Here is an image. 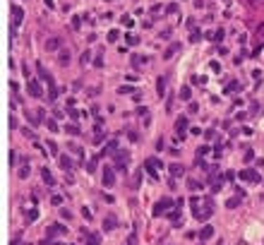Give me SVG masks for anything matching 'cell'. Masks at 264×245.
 <instances>
[{
    "label": "cell",
    "instance_id": "obj_21",
    "mask_svg": "<svg viewBox=\"0 0 264 245\" xmlns=\"http://www.w3.org/2000/svg\"><path fill=\"white\" fill-rule=\"evenodd\" d=\"M27 175H29V163H24L22 171H19V178H27Z\"/></svg>",
    "mask_w": 264,
    "mask_h": 245
},
{
    "label": "cell",
    "instance_id": "obj_26",
    "mask_svg": "<svg viewBox=\"0 0 264 245\" xmlns=\"http://www.w3.org/2000/svg\"><path fill=\"white\" fill-rule=\"evenodd\" d=\"M36 216H38V211H36V209H31V211H29V219H27V221H34Z\"/></svg>",
    "mask_w": 264,
    "mask_h": 245
},
{
    "label": "cell",
    "instance_id": "obj_13",
    "mask_svg": "<svg viewBox=\"0 0 264 245\" xmlns=\"http://www.w3.org/2000/svg\"><path fill=\"white\" fill-rule=\"evenodd\" d=\"M156 91L163 96V91H166V77H159V82H156Z\"/></svg>",
    "mask_w": 264,
    "mask_h": 245
},
{
    "label": "cell",
    "instance_id": "obj_12",
    "mask_svg": "<svg viewBox=\"0 0 264 245\" xmlns=\"http://www.w3.org/2000/svg\"><path fill=\"white\" fill-rule=\"evenodd\" d=\"M146 171H149V175H151V178H159V173H156V163H154V161H146Z\"/></svg>",
    "mask_w": 264,
    "mask_h": 245
},
{
    "label": "cell",
    "instance_id": "obj_5",
    "mask_svg": "<svg viewBox=\"0 0 264 245\" xmlns=\"http://www.w3.org/2000/svg\"><path fill=\"white\" fill-rule=\"evenodd\" d=\"M115 226H118V219L113 216V214H108V216H106V221H103V233H108V231H113Z\"/></svg>",
    "mask_w": 264,
    "mask_h": 245
},
{
    "label": "cell",
    "instance_id": "obj_22",
    "mask_svg": "<svg viewBox=\"0 0 264 245\" xmlns=\"http://www.w3.org/2000/svg\"><path fill=\"white\" fill-rule=\"evenodd\" d=\"M187 188H190V190H197V188H199V183L195 180V178H190V180H187Z\"/></svg>",
    "mask_w": 264,
    "mask_h": 245
},
{
    "label": "cell",
    "instance_id": "obj_8",
    "mask_svg": "<svg viewBox=\"0 0 264 245\" xmlns=\"http://www.w3.org/2000/svg\"><path fill=\"white\" fill-rule=\"evenodd\" d=\"M175 130H178V139H185V130H187V118H180L178 123H175Z\"/></svg>",
    "mask_w": 264,
    "mask_h": 245
},
{
    "label": "cell",
    "instance_id": "obj_24",
    "mask_svg": "<svg viewBox=\"0 0 264 245\" xmlns=\"http://www.w3.org/2000/svg\"><path fill=\"white\" fill-rule=\"evenodd\" d=\"M46 125H48V130H51V132H55V130H58V125H55V123H53V120H51V118L46 120Z\"/></svg>",
    "mask_w": 264,
    "mask_h": 245
},
{
    "label": "cell",
    "instance_id": "obj_16",
    "mask_svg": "<svg viewBox=\"0 0 264 245\" xmlns=\"http://www.w3.org/2000/svg\"><path fill=\"white\" fill-rule=\"evenodd\" d=\"M171 173L173 175H182V166L180 163H171Z\"/></svg>",
    "mask_w": 264,
    "mask_h": 245
},
{
    "label": "cell",
    "instance_id": "obj_29",
    "mask_svg": "<svg viewBox=\"0 0 264 245\" xmlns=\"http://www.w3.org/2000/svg\"><path fill=\"white\" fill-rule=\"evenodd\" d=\"M214 39H216V41H221V39H223V29H219V31L214 34Z\"/></svg>",
    "mask_w": 264,
    "mask_h": 245
},
{
    "label": "cell",
    "instance_id": "obj_9",
    "mask_svg": "<svg viewBox=\"0 0 264 245\" xmlns=\"http://www.w3.org/2000/svg\"><path fill=\"white\" fill-rule=\"evenodd\" d=\"M22 17H24V12H22V7H17V5H12V24L17 27L19 22H22Z\"/></svg>",
    "mask_w": 264,
    "mask_h": 245
},
{
    "label": "cell",
    "instance_id": "obj_15",
    "mask_svg": "<svg viewBox=\"0 0 264 245\" xmlns=\"http://www.w3.org/2000/svg\"><path fill=\"white\" fill-rule=\"evenodd\" d=\"M60 168H67V171H70V168H72V161H70V159H67V156H63V159H60Z\"/></svg>",
    "mask_w": 264,
    "mask_h": 245
},
{
    "label": "cell",
    "instance_id": "obj_1",
    "mask_svg": "<svg viewBox=\"0 0 264 245\" xmlns=\"http://www.w3.org/2000/svg\"><path fill=\"white\" fill-rule=\"evenodd\" d=\"M192 214H195V216L199 219V221H207V219L211 216V214H214V204H211L209 200L204 202V207H199V200H197V197H192Z\"/></svg>",
    "mask_w": 264,
    "mask_h": 245
},
{
    "label": "cell",
    "instance_id": "obj_4",
    "mask_svg": "<svg viewBox=\"0 0 264 245\" xmlns=\"http://www.w3.org/2000/svg\"><path fill=\"white\" fill-rule=\"evenodd\" d=\"M128 161H130V154H128V152H118V154H115V166H118V168H125Z\"/></svg>",
    "mask_w": 264,
    "mask_h": 245
},
{
    "label": "cell",
    "instance_id": "obj_7",
    "mask_svg": "<svg viewBox=\"0 0 264 245\" xmlns=\"http://www.w3.org/2000/svg\"><path fill=\"white\" fill-rule=\"evenodd\" d=\"M113 183H115V178H113V168H108V166H106V168H103V185H106V188H110Z\"/></svg>",
    "mask_w": 264,
    "mask_h": 245
},
{
    "label": "cell",
    "instance_id": "obj_2",
    "mask_svg": "<svg viewBox=\"0 0 264 245\" xmlns=\"http://www.w3.org/2000/svg\"><path fill=\"white\" fill-rule=\"evenodd\" d=\"M240 178H243V180H250V183H259V180H262V178H259V173H257V171H250V168H245V171L240 173Z\"/></svg>",
    "mask_w": 264,
    "mask_h": 245
},
{
    "label": "cell",
    "instance_id": "obj_30",
    "mask_svg": "<svg viewBox=\"0 0 264 245\" xmlns=\"http://www.w3.org/2000/svg\"><path fill=\"white\" fill-rule=\"evenodd\" d=\"M12 245H22V243H19V238H17V240H12Z\"/></svg>",
    "mask_w": 264,
    "mask_h": 245
},
{
    "label": "cell",
    "instance_id": "obj_18",
    "mask_svg": "<svg viewBox=\"0 0 264 245\" xmlns=\"http://www.w3.org/2000/svg\"><path fill=\"white\" fill-rule=\"evenodd\" d=\"M67 63H70V53L63 51V53H60V65H67Z\"/></svg>",
    "mask_w": 264,
    "mask_h": 245
},
{
    "label": "cell",
    "instance_id": "obj_28",
    "mask_svg": "<svg viewBox=\"0 0 264 245\" xmlns=\"http://www.w3.org/2000/svg\"><path fill=\"white\" fill-rule=\"evenodd\" d=\"M238 202H240V197H238V200H235V197H233V200H228V207H230V209L238 207Z\"/></svg>",
    "mask_w": 264,
    "mask_h": 245
},
{
    "label": "cell",
    "instance_id": "obj_10",
    "mask_svg": "<svg viewBox=\"0 0 264 245\" xmlns=\"http://www.w3.org/2000/svg\"><path fill=\"white\" fill-rule=\"evenodd\" d=\"M41 175H43V183L46 185H53V175H51V171H48V168H43V171H41Z\"/></svg>",
    "mask_w": 264,
    "mask_h": 245
},
{
    "label": "cell",
    "instance_id": "obj_6",
    "mask_svg": "<svg viewBox=\"0 0 264 245\" xmlns=\"http://www.w3.org/2000/svg\"><path fill=\"white\" fill-rule=\"evenodd\" d=\"M171 207V200H161V202H156V207H154V216H161L166 209Z\"/></svg>",
    "mask_w": 264,
    "mask_h": 245
},
{
    "label": "cell",
    "instance_id": "obj_17",
    "mask_svg": "<svg viewBox=\"0 0 264 245\" xmlns=\"http://www.w3.org/2000/svg\"><path fill=\"white\" fill-rule=\"evenodd\" d=\"M144 63H146V58H139V55H135V58H132V65H135V67H142Z\"/></svg>",
    "mask_w": 264,
    "mask_h": 245
},
{
    "label": "cell",
    "instance_id": "obj_27",
    "mask_svg": "<svg viewBox=\"0 0 264 245\" xmlns=\"http://www.w3.org/2000/svg\"><path fill=\"white\" fill-rule=\"evenodd\" d=\"M87 168H89V171H91V173L96 171V159H91V161H89V166H87Z\"/></svg>",
    "mask_w": 264,
    "mask_h": 245
},
{
    "label": "cell",
    "instance_id": "obj_20",
    "mask_svg": "<svg viewBox=\"0 0 264 245\" xmlns=\"http://www.w3.org/2000/svg\"><path fill=\"white\" fill-rule=\"evenodd\" d=\"M46 48H48V51H55V48H58V39H51V41H48V46H46Z\"/></svg>",
    "mask_w": 264,
    "mask_h": 245
},
{
    "label": "cell",
    "instance_id": "obj_25",
    "mask_svg": "<svg viewBox=\"0 0 264 245\" xmlns=\"http://www.w3.org/2000/svg\"><path fill=\"white\" fill-rule=\"evenodd\" d=\"M65 132H70V135H77L79 130H77V127H74V125H67V127H65Z\"/></svg>",
    "mask_w": 264,
    "mask_h": 245
},
{
    "label": "cell",
    "instance_id": "obj_3",
    "mask_svg": "<svg viewBox=\"0 0 264 245\" xmlns=\"http://www.w3.org/2000/svg\"><path fill=\"white\" fill-rule=\"evenodd\" d=\"M27 89H29V94H31V96H41V87H38V82L36 79H27Z\"/></svg>",
    "mask_w": 264,
    "mask_h": 245
},
{
    "label": "cell",
    "instance_id": "obj_23",
    "mask_svg": "<svg viewBox=\"0 0 264 245\" xmlns=\"http://www.w3.org/2000/svg\"><path fill=\"white\" fill-rule=\"evenodd\" d=\"M175 51H178V43H173V46H171V48H168V51H166V58H171V55H173Z\"/></svg>",
    "mask_w": 264,
    "mask_h": 245
},
{
    "label": "cell",
    "instance_id": "obj_11",
    "mask_svg": "<svg viewBox=\"0 0 264 245\" xmlns=\"http://www.w3.org/2000/svg\"><path fill=\"white\" fill-rule=\"evenodd\" d=\"M211 233H214V228H211V226H204L199 231V238H202V240H207V238H211Z\"/></svg>",
    "mask_w": 264,
    "mask_h": 245
},
{
    "label": "cell",
    "instance_id": "obj_14",
    "mask_svg": "<svg viewBox=\"0 0 264 245\" xmlns=\"http://www.w3.org/2000/svg\"><path fill=\"white\" fill-rule=\"evenodd\" d=\"M115 147H118V142H115V139H113V142H108V147L103 149V154H101V156H106V154H110V152H115Z\"/></svg>",
    "mask_w": 264,
    "mask_h": 245
},
{
    "label": "cell",
    "instance_id": "obj_19",
    "mask_svg": "<svg viewBox=\"0 0 264 245\" xmlns=\"http://www.w3.org/2000/svg\"><path fill=\"white\" fill-rule=\"evenodd\" d=\"M180 96H182V101L190 99V87H182V89H180Z\"/></svg>",
    "mask_w": 264,
    "mask_h": 245
}]
</instances>
